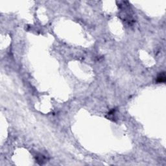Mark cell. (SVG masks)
Instances as JSON below:
<instances>
[{
  "instance_id": "obj_1",
  "label": "cell",
  "mask_w": 166,
  "mask_h": 166,
  "mask_svg": "<svg viewBox=\"0 0 166 166\" xmlns=\"http://www.w3.org/2000/svg\"><path fill=\"white\" fill-rule=\"evenodd\" d=\"M165 72H162L158 75L156 81L158 83H162V82H165Z\"/></svg>"
}]
</instances>
